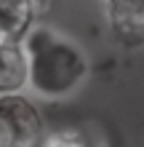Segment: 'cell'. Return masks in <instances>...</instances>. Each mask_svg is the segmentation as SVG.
I'll return each mask as SVG.
<instances>
[{
  "label": "cell",
  "instance_id": "cell-1",
  "mask_svg": "<svg viewBox=\"0 0 144 147\" xmlns=\"http://www.w3.org/2000/svg\"><path fill=\"white\" fill-rule=\"evenodd\" d=\"M21 46L27 54V86L46 99L72 94L88 72L83 51L46 27H35Z\"/></svg>",
  "mask_w": 144,
  "mask_h": 147
},
{
  "label": "cell",
  "instance_id": "cell-2",
  "mask_svg": "<svg viewBox=\"0 0 144 147\" xmlns=\"http://www.w3.org/2000/svg\"><path fill=\"white\" fill-rule=\"evenodd\" d=\"M40 131L43 118L27 96H0V147H29Z\"/></svg>",
  "mask_w": 144,
  "mask_h": 147
},
{
  "label": "cell",
  "instance_id": "cell-3",
  "mask_svg": "<svg viewBox=\"0 0 144 147\" xmlns=\"http://www.w3.org/2000/svg\"><path fill=\"white\" fill-rule=\"evenodd\" d=\"M38 5L27 0H0V43L21 46L35 30Z\"/></svg>",
  "mask_w": 144,
  "mask_h": 147
},
{
  "label": "cell",
  "instance_id": "cell-4",
  "mask_svg": "<svg viewBox=\"0 0 144 147\" xmlns=\"http://www.w3.org/2000/svg\"><path fill=\"white\" fill-rule=\"evenodd\" d=\"M112 35L125 46L144 43V0L141 3H107L104 5Z\"/></svg>",
  "mask_w": 144,
  "mask_h": 147
},
{
  "label": "cell",
  "instance_id": "cell-5",
  "mask_svg": "<svg viewBox=\"0 0 144 147\" xmlns=\"http://www.w3.org/2000/svg\"><path fill=\"white\" fill-rule=\"evenodd\" d=\"M27 88V54L24 46L0 43V96L21 94Z\"/></svg>",
  "mask_w": 144,
  "mask_h": 147
},
{
  "label": "cell",
  "instance_id": "cell-6",
  "mask_svg": "<svg viewBox=\"0 0 144 147\" xmlns=\"http://www.w3.org/2000/svg\"><path fill=\"white\" fill-rule=\"evenodd\" d=\"M43 147H88L78 131H56L43 142Z\"/></svg>",
  "mask_w": 144,
  "mask_h": 147
}]
</instances>
